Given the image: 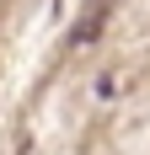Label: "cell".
I'll use <instances>...</instances> for the list:
<instances>
[{"label":"cell","mask_w":150,"mask_h":155,"mask_svg":"<svg viewBox=\"0 0 150 155\" xmlns=\"http://www.w3.org/2000/svg\"><path fill=\"white\" fill-rule=\"evenodd\" d=\"M102 16H107V5H91V16L75 27V43H91V38H97V27H102Z\"/></svg>","instance_id":"6da1fadb"}]
</instances>
